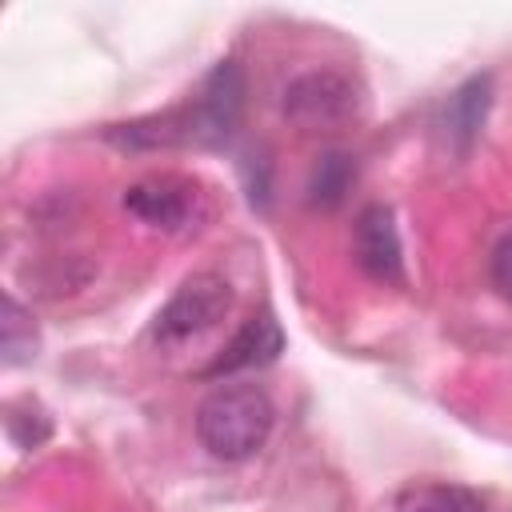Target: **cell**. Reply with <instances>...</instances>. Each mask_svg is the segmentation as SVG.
I'll use <instances>...</instances> for the list:
<instances>
[{
	"instance_id": "cell-1",
	"label": "cell",
	"mask_w": 512,
	"mask_h": 512,
	"mask_svg": "<svg viewBox=\"0 0 512 512\" xmlns=\"http://www.w3.org/2000/svg\"><path fill=\"white\" fill-rule=\"evenodd\" d=\"M240 108H244V80H240V68L232 60H224L208 72V80L200 84L196 96H188L184 104H176L160 116L124 124L120 132H112V140L124 148L224 144L240 124Z\"/></svg>"
},
{
	"instance_id": "cell-2",
	"label": "cell",
	"mask_w": 512,
	"mask_h": 512,
	"mask_svg": "<svg viewBox=\"0 0 512 512\" xmlns=\"http://www.w3.org/2000/svg\"><path fill=\"white\" fill-rule=\"evenodd\" d=\"M272 400L256 384H224L196 408V436L216 460H248L272 432Z\"/></svg>"
},
{
	"instance_id": "cell-3",
	"label": "cell",
	"mask_w": 512,
	"mask_h": 512,
	"mask_svg": "<svg viewBox=\"0 0 512 512\" xmlns=\"http://www.w3.org/2000/svg\"><path fill=\"white\" fill-rule=\"evenodd\" d=\"M360 104L364 96L356 80L332 68L304 72L284 88V116L300 132H336L360 116Z\"/></svg>"
},
{
	"instance_id": "cell-4",
	"label": "cell",
	"mask_w": 512,
	"mask_h": 512,
	"mask_svg": "<svg viewBox=\"0 0 512 512\" xmlns=\"http://www.w3.org/2000/svg\"><path fill=\"white\" fill-rule=\"evenodd\" d=\"M232 312V284L220 272H192L180 280L172 300L156 316V340L160 344H184L204 332H212Z\"/></svg>"
},
{
	"instance_id": "cell-5",
	"label": "cell",
	"mask_w": 512,
	"mask_h": 512,
	"mask_svg": "<svg viewBox=\"0 0 512 512\" xmlns=\"http://www.w3.org/2000/svg\"><path fill=\"white\" fill-rule=\"evenodd\" d=\"M124 208L152 228L184 232L204 216V192L188 176L160 172V176H144L132 188H124Z\"/></svg>"
},
{
	"instance_id": "cell-6",
	"label": "cell",
	"mask_w": 512,
	"mask_h": 512,
	"mask_svg": "<svg viewBox=\"0 0 512 512\" xmlns=\"http://www.w3.org/2000/svg\"><path fill=\"white\" fill-rule=\"evenodd\" d=\"M352 256H356V264L372 280H380V284H404V248H400L396 220H392V212L384 204H368L356 216Z\"/></svg>"
},
{
	"instance_id": "cell-7",
	"label": "cell",
	"mask_w": 512,
	"mask_h": 512,
	"mask_svg": "<svg viewBox=\"0 0 512 512\" xmlns=\"http://www.w3.org/2000/svg\"><path fill=\"white\" fill-rule=\"evenodd\" d=\"M284 352V332L272 316H252L236 336L232 344L220 352L216 364L204 368V376H224V372H240V368H264L272 364L276 356Z\"/></svg>"
},
{
	"instance_id": "cell-8",
	"label": "cell",
	"mask_w": 512,
	"mask_h": 512,
	"mask_svg": "<svg viewBox=\"0 0 512 512\" xmlns=\"http://www.w3.org/2000/svg\"><path fill=\"white\" fill-rule=\"evenodd\" d=\"M488 104H492V80L488 76H472L468 84H460L452 96H448V108H444V132L448 140L468 152V144L476 140L484 116H488Z\"/></svg>"
},
{
	"instance_id": "cell-9",
	"label": "cell",
	"mask_w": 512,
	"mask_h": 512,
	"mask_svg": "<svg viewBox=\"0 0 512 512\" xmlns=\"http://www.w3.org/2000/svg\"><path fill=\"white\" fill-rule=\"evenodd\" d=\"M392 512H484L480 496L464 484H444V480H428V484H408L396 492Z\"/></svg>"
},
{
	"instance_id": "cell-10",
	"label": "cell",
	"mask_w": 512,
	"mask_h": 512,
	"mask_svg": "<svg viewBox=\"0 0 512 512\" xmlns=\"http://www.w3.org/2000/svg\"><path fill=\"white\" fill-rule=\"evenodd\" d=\"M348 184H352V160L340 156V152L324 156V160L316 164V172H312V184H308L312 204H320V208H336V204L344 200Z\"/></svg>"
},
{
	"instance_id": "cell-11",
	"label": "cell",
	"mask_w": 512,
	"mask_h": 512,
	"mask_svg": "<svg viewBox=\"0 0 512 512\" xmlns=\"http://www.w3.org/2000/svg\"><path fill=\"white\" fill-rule=\"evenodd\" d=\"M0 344H4V364H20V360H28V356H32V348H36V328H32L28 312H24L12 296H4Z\"/></svg>"
},
{
	"instance_id": "cell-12",
	"label": "cell",
	"mask_w": 512,
	"mask_h": 512,
	"mask_svg": "<svg viewBox=\"0 0 512 512\" xmlns=\"http://www.w3.org/2000/svg\"><path fill=\"white\" fill-rule=\"evenodd\" d=\"M492 284L512 300V228L500 236V244L492 248Z\"/></svg>"
}]
</instances>
